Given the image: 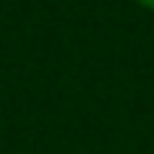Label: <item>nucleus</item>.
I'll return each mask as SVG.
<instances>
[{"label": "nucleus", "mask_w": 154, "mask_h": 154, "mask_svg": "<svg viewBox=\"0 0 154 154\" xmlns=\"http://www.w3.org/2000/svg\"><path fill=\"white\" fill-rule=\"evenodd\" d=\"M133 3H136L139 9H145V12H151V15H154V0H133Z\"/></svg>", "instance_id": "nucleus-1"}]
</instances>
